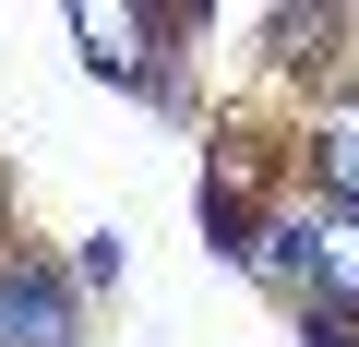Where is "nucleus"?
<instances>
[{"label": "nucleus", "instance_id": "obj_1", "mask_svg": "<svg viewBox=\"0 0 359 347\" xmlns=\"http://www.w3.org/2000/svg\"><path fill=\"white\" fill-rule=\"evenodd\" d=\"M72 48L84 72L156 96V108H192V60H180V36H204V13H156V0H72Z\"/></svg>", "mask_w": 359, "mask_h": 347}, {"label": "nucleus", "instance_id": "obj_2", "mask_svg": "<svg viewBox=\"0 0 359 347\" xmlns=\"http://www.w3.org/2000/svg\"><path fill=\"white\" fill-rule=\"evenodd\" d=\"M0 347H84V287H72V264H48L36 240L0 252Z\"/></svg>", "mask_w": 359, "mask_h": 347}, {"label": "nucleus", "instance_id": "obj_3", "mask_svg": "<svg viewBox=\"0 0 359 347\" xmlns=\"http://www.w3.org/2000/svg\"><path fill=\"white\" fill-rule=\"evenodd\" d=\"M287 168L311 204H347L359 216V84H323L299 120H287Z\"/></svg>", "mask_w": 359, "mask_h": 347}, {"label": "nucleus", "instance_id": "obj_4", "mask_svg": "<svg viewBox=\"0 0 359 347\" xmlns=\"http://www.w3.org/2000/svg\"><path fill=\"white\" fill-rule=\"evenodd\" d=\"M299 240H311V311H347L359 323V216L299 192Z\"/></svg>", "mask_w": 359, "mask_h": 347}, {"label": "nucleus", "instance_id": "obj_5", "mask_svg": "<svg viewBox=\"0 0 359 347\" xmlns=\"http://www.w3.org/2000/svg\"><path fill=\"white\" fill-rule=\"evenodd\" d=\"M120 264H132V252H120V240H84V252H72V287H84V299H96V287H120Z\"/></svg>", "mask_w": 359, "mask_h": 347}]
</instances>
